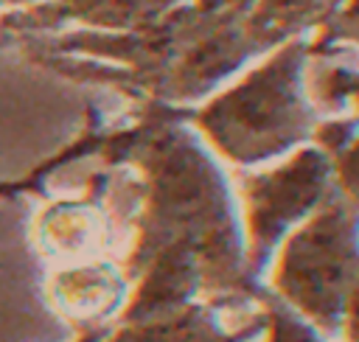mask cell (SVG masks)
<instances>
[{
    "label": "cell",
    "instance_id": "1",
    "mask_svg": "<svg viewBox=\"0 0 359 342\" xmlns=\"http://www.w3.org/2000/svg\"><path fill=\"white\" fill-rule=\"evenodd\" d=\"M185 121L188 109L151 107L137 126H90L81 135L87 154H104L109 168L129 163L143 177L135 244L121 266L135 280L163 247L185 241L202 261L208 297L230 306L258 303L266 286L247 278L241 205L219 160Z\"/></svg>",
    "mask_w": 359,
    "mask_h": 342
},
{
    "label": "cell",
    "instance_id": "2",
    "mask_svg": "<svg viewBox=\"0 0 359 342\" xmlns=\"http://www.w3.org/2000/svg\"><path fill=\"white\" fill-rule=\"evenodd\" d=\"M309 39L292 36L233 87L188 109V121L233 165H264L311 140L320 118L306 95Z\"/></svg>",
    "mask_w": 359,
    "mask_h": 342
},
{
    "label": "cell",
    "instance_id": "3",
    "mask_svg": "<svg viewBox=\"0 0 359 342\" xmlns=\"http://www.w3.org/2000/svg\"><path fill=\"white\" fill-rule=\"evenodd\" d=\"M266 289L328 339H339L359 280V210L337 191L278 247Z\"/></svg>",
    "mask_w": 359,
    "mask_h": 342
},
{
    "label": "cell",
    "instance_id": "4",
    "mask_svg": "<svg viewBox=\"0 0 359 342\" xmlns=\"http://www.w3.org/2000/svg\"><path fill=\"white\" fill-rule=\"evenodd\" d=\"M334 191V160L303 146L289 160L241 177V224L247 244V278L266 286L264 278L283 238L303 224Z\"/></svg>",
    "mask_w": 359,
    "mask_h": 342
},
{
    "label": "cell",
    "instance_id": "5",
    "mask_svg": "<svg viewBox=\"0 0 359 342\" xmlns=\"http://www.w3.org/2000/svg\"><path fill=\"white\" fill-rule=\"evenodd\" d=\"M107 182L109 174L98 171L90 177L81 199H56L36 216L34 241L45 258L59 261L62 266L107 258L112 241V227L104 207Z\"/></svg>",
    "mask_w": 359,
    "mask_h": 342
},
{
    "label": "cell",
    "instance_id": "6",
    "mask_svg": "<svg viewBox=\"0 0 359 342\" xmlns=\"http://www.w3.org/2000/svg\"><path fill=\"white\" fill-rule=\"evenodd\" d=\"M132 280L112 258L59 266L48 280V300L79 334L109 328L126 306Z\"/></svg>",
    "mask_w": 359,
    "mask_h": 342
},
{
    "label": "cell",
    "instance_id": "7",
    "mask_svg": "<svg viewBox=\"0 0 359 342\" xmlns=\"http://www.w3.org/2000/svg\"><path fill=\"white\" fill-rule=\"evenodd\" d=\"M205 292V272L196 249L185 241L163 247L132 280L126 306L121 308L112 325L149 322L165 314H174Z\"/></svg>",
    "mask_w": 359,
    "mask_h": 342
},
{
    "label": "cell",
    "instance_id": "8",
    "mask_svg": "<svg viewBox=\"0 0 359 342\" xmlns=\"http://www.w3.org/2000/svg\"><path fill=\"white\" fill-rule=\"evenodd\" d=\"M224 308H233V306L213 297L194 300L180 311L149 320V322L109 325L101 342H250L264 334L261 308L241 328H227L222 322Z\"/></svg>",
    "mask_w": 359,
    "mask_h": 342
},
{
    "label": "cell",
    "instance_id": "9",
    "mask_svg": "<svg viewBox=\"0 0 359 342\" xmlns=\"http://www.w3.org/2000/svg\"><path fill=\"white\" fill-rule=\"evenodd\" d=\"M258 308L264 314V342H334L297 311H292L283 300H278L269 289L258 300Z\"/></svg>",
    "mask_w": 359,
    "mask_h": 342
},
{
    "label": "cell",
    "instance_id": "10",
    "mask_svg": "<svg viewBox=\"0 0 359 342\" xmlns=\"http://www.w3.org/2000/svg\"><path fill=\"white\" fill-rule=\"evenodd\" d=\"M339 42H359V0H345L323 20L317 36L309 39V56H323L325 48Z\"/></svg>",
    "mask_w": 359,
    "mask_h": 342
},
{
    "label": "cell",
    "instance_id": "11",
    "mask_svg": "<svg viewBox=\"0 0 359 342\" xmlns=\"http://www.w3.org/2000/svg\"><path fill=\"white\" fill-rule=\"evenodd\" d=\"M317 98H320V107H328V109H342L353 104L359 118V73H351L345 67L331 70L328 78L317 84Z\"/></svg>",
    "mask_w": 359,
    "mask_h": 342
},
{
    "label": "cell",
    "instance_id": "12",
    "mask_svg": "<svg viewBox=\"0 0 359 342\" xmlns=\"http://www.w3.org/2000/svg\"><path fill=\"white\" fill-rule=\"evenodd\" d=\"M334 185L359 210V135L342 154L334 157Z\"/></svg>",
    "mask_w": 359,
    "mask_h": 342
},
{
    "label": "cell",
    "instance_id": "13",
    "mask_svg": "<svg viewBox=\"0 0 359 342\" xmlns=\"http://www.w3.org/2000/svg\"><path fill=\"white\" fill-rule=\"evenodd\" d=\"M342 342H359V280L348 297V306H345V317H342V334H339Z\"/></svg>",
    "mask_w": 359,
    "mask_h": 342
},
{
    "label": "cell",
    "instance_id": "14",
    "mask_svg": "<svg viewBox=\"0 0 359 342\" xmlns=\"http://www.w3.org/2000/svg\"><path fill=\"white\" fill-rule=\"evenodd\" d=\"M42 0H0V8H8V6H14V8H22V6H39Z\"/></svg>",
    "mask_w": 359,
    "mask_h": 342
},
{
    "label": "cell",
    "instance_id": "15",
    "mask_svg": "<svg viewBox=\"0 0 359 342\" xmlns=\"http://www.w3.org/2000/svg\"><path fill=\"white\" fill-rule=\"evenodd\" d=\"M20 188H17V179L14 182H0V196H17Z\"/></svg>",
    "mask_w": 359,
    "mask_h": 342
}]
</instances>
